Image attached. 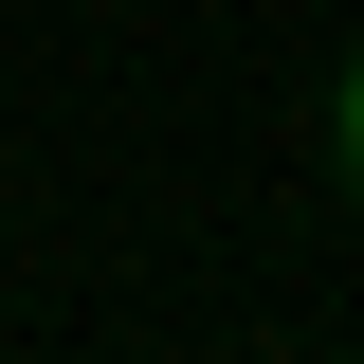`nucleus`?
<instances>
[{
  "label": "nucleus",
  "mask_w": 364,
  "mask_h": 364,
  "mask_svg": "<svg viewBox=\"0 0 364 364\" xmlns=\"http://www.w3.org/2000/svg\"><path fill=\"white\" fill-rule=\"evenodd\" d=\"M328 128H346V164H364V73H346V109H328Z\"/></svg>",
  "instance_id": "1"
}]
</instances>
